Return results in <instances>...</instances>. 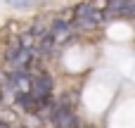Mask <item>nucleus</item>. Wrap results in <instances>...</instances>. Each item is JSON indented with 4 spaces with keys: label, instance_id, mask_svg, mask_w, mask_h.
Instances as JSON below:
<instances>
[{
    "label": "nucleus",
    "instance_id": "obj_2",
    "mask_svg": "<svg viewBox=\"0 0 135 128\" xmlns=\"http://www.w3.org/2000/svg\"><path fill=\"white\" fill-rule=\"evenodd\" d=\"M28 86H31V93H33L36 97H52V88H55V83H52V78H50L47 74H38V76H33Z\"/></svg>",
    "mask_w": 135,
    "mask_h": 128
},
{
    "label": "nucleus",
    "instance_id": "obj_1",
    "mask_svg": "<svg viewBox=\"0 0 135 128\" xmlns=\"http://www.w3.org/2000/svg\"><path fill=\"white\" fill-rule=\"evenodd\" d=\"M50 121H52V126L55 128H76L78 126V116L71 112V107H62V105H52V109H50Z\"/></svg>",
    "mask_w": 135,
    "mask_h": 128
},
{
    "label": "nucleus",
    "instance_id": "obj_3",
    "mask_svg": "<svg viewBox=\"0 0 135 128\" xmlns=\"http://www.w3.org/2000/svg\"><path fill=\"white\" fill-rule=\"evenodd\" d=\"M14 102H17V107H21V112H36V107H38V97L31 90H17Z\"/></svg>",
    "mask_w": 135,
    "mask_h": 128
},
{
    "label": "nucleus",
    "instance_id": "obj_4",
    "mask_svg": "<svg viewBox=\"0 0 135 128\" xmlns=\"http://www.w3.org/2000/svg\"><path fill=\"white\" fill-rule=\"evenodd\" d=\"M7 5L17 7V10H28L31 7V0H7Z\"/></svg>",
    "mask_w": 135,
    "mask_h": 128
},
{
    "label": "nucleus",
    "instance_id": "obj_5",
    "mask_svg": "<svg viewBox=\"0 0 135 128\" xmlns=\"http://www.w3.org/2000/svg\"><path fill=\"white\" fill-rule=\"evenodd\" d=\"M76 128H78V126H76Z\"/></svg>",
    "mask_w": 135,
    "mask_h": 128
}]
</instances>
